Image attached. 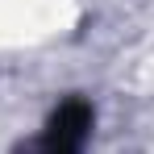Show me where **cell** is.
I'll return each mask as SVG.
<instances>
[{
	"label": "cell",
	"instance_id": "1",
	"mask_svg": "<svg viewBox=\"0 0 154 154\" xmlns=\"http://www.w3.org/2000/svg\"><path fill=\"white\" fill-rule=\"evenodd\" d=\"M96 129V108L83 96H67V100L46 117L42 133L29 142V154H88Z\"/></svg>",
	"mask_w": 154,
	"mask_h": 154
}]
</instances>
